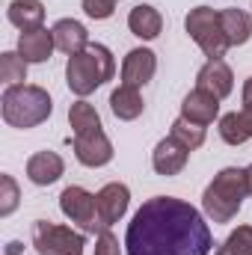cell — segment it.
<instances>
[{
    "mask_svg": "<svg viewBox=\"0 0 252 255\" xmlns=\"http://www.w3.org/2000/svg\"><path fill=\"white\" fill-rule=\"evenodd\" d=\"M68 122H71V130H74V136H77V133L98 130V128H101V116H98V110H95L89 101H77V104H71V110H68Z\"/></svg>",
    "mask_w": 252,
    "mask_h": 255,
    "instance_id": "22",
    "label": "cell"
},
{
    "mask_svg": "<svg viewBox=\"0 0 252 255\" xmlns=\"http://www.w3.org/2000/svg\"><path fill=\"white\" fill-rule=\"evenodd\" d=\"M51 33H54L57 48H60L63 54H68V57L89 48V33H86V27H83L80 21H74V18H60Z\"/></svg>",
    "mask_w": 252,
    "mask_h": 255,
    "instance_id": "17",
    "label": "cell"
},
{
    "mask_svg": "<svg viewBox=\"0 0 252 255\" xmlns=\"http://www.w3.org/2000/svg\"><path fill=\"white\" fill-rule=\"evenodd\" d=\"M125 247L127 255H208L214 238L190 202L154 196L127 223Z\"/></svg>",
    "mask_w": 252,
    "mask_h": 255,
    "instance_id": "1",
    "label": "cell"
},
{
    "mask_svg": "<svg viewBox=\"0 0 252 255\" xmlns=\"http://www.w3.org/2000/svg\"><path fill=\"white\" fill-rule=\"evenodd\" d=\"M196 86L205 89V92H211V95H217L223 101L226 95H232L235 74H232V68L223 63V60H208V63L199 68V74H196Z\"/></svg>",
    "mask_w": 252,
    "mask_h": 255,
    "instance_id": "12",
    "label": "cell"
},
{
    "mask_svg": "<svg viewBox=\"0 0 252 255\" xmlns=\"http://www.w3.org/2000/svg\"><path fill=\"white\" fill-rule=\"evenodd\" d=\"M60 208H63V214L71 220V223H77L83 232H89V235H101L107 226L101 223V217H98V202H95V196L89 190H83V187H65L60 193Z\"/></svg>",
    "mask_w": 252,
    "mask_h": 255,
    "instance_id": "7",
    "label": "cell"
},
{
    "mask_svg": "<svg viewBox=\"0 0 252 255\" xmlns=\"http://www.w3.org/2000/svg\"><path fill=\"white\" fill-rule=\"evenodd\" d=\"M95 255H122L119 241L110 235V229H104V232L98 235V241H95Z\"/></svg>",
    "mask_w": 252,
    "mask_h": 255,
    "instance_id": "28",
    "label": "cell"
},
{
    "mask_svg": "<svg viewBox=\"0 0 252 255\" xmlns=\"http://www.w3.org/2000/svg\"><path fill=\"white\" fill-rule=\"evenodd\" d=\"M250 196V181H247V169H238V166H229L223 172L214 175V181L205 187V196H202V208L205 214L214 220V223H229L244 199Z\"/></svg>",
    "mask_w": 252,
    "mask_h": 255,
    "instance_id": "2",
    "label": "cell"
},
{
    "mask_svg": "<svg viewBox=\"0 0 252 255\" xmlns=\"http://www.w3.org/2000/svg\"><path fill=\"white\" fill-rule=\"evenodd\" d=\"M63 169H65V163L57 151H36L27 160V178L33 184H39V187H48V184L60 181Z\"/></svg>",
    "mask_w": 252,
    "mask_h": 255,
    "instance_id": "15",
    "label": "cell"
},
{
    "mask_svg": "<svg viewBox=\"0 0 252 255\" xmlns=\"http://www.w3.org/2000/svg\"><path fill=\"white\" fill-rule=\"evenodd\" d=\"M95 202H98V217H101V223L110 229L113 223H119L122 217H125L127 211V202H130V190H127L125 184H107V187H101L98 196H95Z\"/></svg>",
    "mask_w": 252,
    "mask_h": 255,
    "instance_id": "13",
    "label": "cell"
},
{
    "mask_svg": "<svg viewBox=\"0 0 252 255\" xmlns=\"http://www.w3.org/2000/svg\"><path fill=\"white\" fill-rule=\"evenodd\" d=\"M184 27H187L190 39H193L211 60H223V57H226L229 42H226L223 24H220V12H214L211 6H196V9H190Z\"/></svg>",
    "mask_w": 252,
    "mask_h": 255,
    "instance_id": "5",
    "label": "cell"
},
{
    "mask_svg": "<svg viewBox=\"0 0 252 255\" xmlns=\"http://www.w3.org/2000/svg\"><path fill=\"white\" fill-rule=\"evenodd\" d=\"M247 181H250V196H252V166L247 169Z\"/></svg>",
    "mask_w": 252,
    "mask_h": 255,
    "instance_id": "29",
    "label": "cell"
},
{
    "mask_svg": "<svg viewBox=\"0 0 252 255\" xmlns=\"http://www.w3.org/2000/svg\"><path fill=\"white\" fill-rule=\"evenodd\" d=\"M220 24H223V33H226L229 48H232V45H244V42H250L252 18L244 12V9H223V12H220Z\"/></svg>",
    "mask_w": 252,
    "mask_h": 255,
    "instance_id": "19",
    "label": "cell"
},
{
    "mask_svg": "<svg viewBox=\"0 0 252 255\" xmlns=\"http://www.w3.org/2000/svg\"><path fill=\"white\" fill-rule=\"evenodd\" d=\"M57 48L54 42V33H48L45 27H36V30H24L21 39H18V54L27 60V63H45L51 57V51Z\"/></svg>",
    "mask_w": 252,
    "mask_h": 255,
    "instance_id": "16",
    "label": "cell"
},
{
    "mask_svg": "<svg viewBox=\"0 0 252 255\" xmlns=\"http://www.w3.org/2000/svg\"><path fill=\"white\" fill-rule=\"evenodd\" d=\"M6 15L18 30H36L45 21V6L39 0H12Z\"/></svg>",
    "mask_w": 252,
    "mask_h": 255,
    "instance_id": "21",
    "label": "cell"
},
{
    "mask_svg": "<svg viewBox=\"0 0 252 255\" xmlns=\"http://www.w3.org/2000/svg\"><path fill=\"white\" fill-rule=\"evenodd\" d=\"M214 255H252V226H238Z\"/></svg>",
    "mask_w": 252,
    "mask_h": 255,
    "instance_id": "23",
    "label": "cell"
},
{
    "mask_svg": "<svg viewBox=\"0 0 252 255\" xmlns=\"http://www.w3.org/2000/svg\"><path fill=\"white\" fill-rule=\"evenodd\" d=\"M142 95H139V89L136 86H119L113 95H110V110H113V116L116 119H122V122H130V119H136L139 113H142Z\"/></svg>",
    "mask_w": 252,
    "mask_h": 255,
    "instance_id": "20",
    "label": "cell"
},
{
    "mask_svg": "<svg viewBox=\"0 0 252 255\" xmlns=\"http://www.w3.org/2000/svg\"><path fill=\"white\" fill-rule=\"evenodd\" d=\"M18 208V184L12 175H0V217H9Z\"/></svg>",
    "mask_w": 252,
    "mask_h": 255,
    "instance_id": "26",
    "label": "cell"
},
{
    "mask_svg": "<svg viewBox=\"0 0 252 255\" xmlns=\"http://www.w3.org/2000/svg\"><path fill=\"white\" fill-rule=\"evenodd\" d=\"M74 154L83 166H104V163L113 160V145H110L107 133L98 128V130L74 136Z\"/></svg>",
    "mask_w": 252,
    "mask_h": 255,
    "instance_id": "10",
    "label": "cell"
},
{
    "mask_svg": "<svg viewBox=\"0 0 252 255\" xmlns=\"http://www.w3.org/2000/svg\"><path fill=\"white\" fill-rule=\"evenodd\" d=\"M154 68H157L154 51H148V48H133V51H127L125 63H122V83L139 89V86H145V83L154 77Z\"/></svg>",
    "mask_w": 252,
    "mask_h": 255,
    "instance_id": "11",
    "label": "cell"
},
{
    "mask_svg": "<svg viewBox=\"0 0 252 255\" xmlns=\"http://www.w3.org/2000/svg\"><path fill=\"white\" fill-rule=\"evenodd\" d=\"M0 80L9 86H18L21 80H27V60L21 54H3L0 57Z\"/></svg>",
    "mask_w": 252,
    "mask_h": 255,
    "instance_id": "24",
    "label": "cell"
},
{
    "mask_svg": "<svg viewBox=\"0 0 252 255\" xmlns=\"http://www.w3.org/2000/svg\"><path fill=\"white\" fill-rule=\"evenodd\" d=\"M127 27H130V33L139 36V39H157L160 30H163V18H160V12H157L154 6L139 3V6L130 9V15H127Z\"/></svg>",
    "mask_w": 252,
    "mask_h": 255,
    "instance_id": "18",
    "label": "cell"
},
{
    "mask_svg": "<svg viewBox=\"0 0 252 255\" xmlns=\"http://www.w3.org/2000/svg\"><path fill=\"white\" fill-rule=\"evenodd\" d=\"M220 136L229 145H241V142L252 139V77L244 83V110L226 113L220 119Z\"/></svg>",
    "mask_w": 252,
    "mask_h": 255,
    "instance_id": "8",
    "label": "cell"
},
{
    "mask_svg": "<svg viewBox=\"0 0 252 255\" xmlns=\"http://www.w3.org/2000/svg\"><path fill=\"white\" fill-rule=\"evenodd\" d=\"M0 104H3V119H6V125L24 128V130L48 122V116L54 113L51 95H48L42 86H27V83L9 86V89L3 92Z\"/></svg>",
    "mask_w": 252,
    "mask_h": 255,
    "instance_id": "4",
    "label": "cell"
},
{
    "mask_svg": "<svg viewBox=\"0 0 252 255\" xmlns=\"http://www.w3.org/2000/svg\"><path fill=\"white\" fill-rule=\"evenodd\" d=\"M113 74H116V63H113V54L104 45H89L86 51L71 54L68 65H65V83L80 98L95 92L101 83L113 80Z\"/></svg>",
    "mask_w": 252,
    "mask_h": 255,
    "instance_id": "3",
    "label": "cell"
},
{
    "mask_svg": "<svg viewBox=\"0 0 252 255\" xmlns=\"http://www.w3.org/2000/svg\"><path fill=\"white\" fill-rule=\"evenodd\" d=\"M187 157H190V148L181 139H175V136L169 133V136H163V139L154 145V151H151V166H154L157 175H178V172L187 166Z\"/></svg>",
    "mask_w": 252,
    "mask_h": 255,
    "instance_id": "9",
    "label": "cell"
},
{
    "mask_svg": "<svg viewBox=\"0 0 252 255\" xmlns=\"http://www.w3.org/2000/svg\"><path fill=\"white\" fill-rule=\"evenodd\" d=\"M33 247L39 255H83L86 241L80 232H71L51 220H39L33 223Z\"/></svg>",
    "mask_w": 252,
    "mask_h": 255,
    "instance_id": "6",
    "label": "cell"
},
{
    "mask_svg": "<svg viewBox=\"0 0 252 255\" xmlns=\"http://www.w3.org/2000/svg\"><path fill=\"white\" fill-rule=\"evenodd\" d=\"M217 113H220V98L211 95V92H205V89H199V86L190 92L187 98H184V104H181V116L202 128L211 125L217 119Z\"/></svg>",
    "mask_w": 252,
    "mask_h": 255,
    "instance_id": "14",
    "label": "cell"
},
{
    "mask_svg": "<svg viewBox=\"0 0 252 255\" xmlns=\"http://www.w3.org/2000/svg\"><path fill=\"white\" fill-rule=\"evenodd\" d=\"M169 133H172L175 139H181L190 151L205 142V128L196 125V122H190V119H184V116H178V119L172 122V130H169Z\"/></svg>",
    "mask_w": 252,
    "mask_h": 255,
    "instance_id": "25",
    "label": "cell"
},
{
    "mask_svg": "<svg viewBox=\"0 0 252 255\" xmlns=\"http://www.w3.org/2000/svg\"><path fill=\"white\" fill-rule=\"evenodd\" d=\"M113 9H116V0H83V12H86L89 18H95V21L110 18Z\"/></svg>",
    "mask_w": 252,
    "mask_h": 255,
    "instance_id": "27",
    "label": "cell"
}]
</instances>
